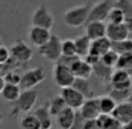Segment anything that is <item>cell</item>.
<instances>
[{
	"label": "cell",
	"mask_w": 132,
	"mask_h": 129,
	"mask_svg": "<svg viewBox=\"0 0 132 129\" xmlns=\"http://www.w3.org/2000/svg\"><path fill=\"white\" fill-rule=\"evenodd\" d=\"M91 7H92L91 3H85V4H81V6H75V7L68 9L63 16L64 23L68 27H74V29L82 27L88 21Z\"/></svg>",
	"instance_id": "1"
},
{
	"label": "cell",
	"mask_w": 132,
	"mask_h": 129,
	"mask_svg": "<svg viewBox=\"0 0 132 129\" xmlns=\"http://www.w3.org/2000/svg\"><path fill=\"white\" fill-rule=\"evenodd\" d=\"M36 102H37V91L33 89H23L16 102H13V111L12 115L16 116L21 112V114H29L31 109L34 108Z\"/></svg>",
	"instance_id": "2"
},
{
	"label": "cell",
	"mask_w": 132,
	"mask_h": 129,
	"mask_svg": "<svg viewBox=\"0 0 132 129\" xmlns=\"http://www.w3.org/2000/svg\"><path fill=\"white\" fill-rule=\"evenodd\" d=\"M61 43H63V40H60L58 36L51 34L50 40L47 41L44 46L38 47V54L43 55L44 58H47L48 61L57 63V61L61 58V55H63V51H61Z\"/></svg>",
	"instance_id": "3"
},
{
	"label": "cell",
	"mask_w": 132,
	"mask_h": 129,
	"mask_svg": "<svg viewBox=\"0 0 132 129\" xmlns=\"http://www.w3.org/2000/svg\"><path fill=\"white\" fill-rule=\"evenodd\" d=\"M53 80H54L57 87L67 88V87H72V84L75 81V75L72 72L71 67L57 63L53 68Z\"/></svg>",
	"instance_id": "4"
},
{
	"label": "cell",
	"mask_w": 132,
	"mask_h": 129,
	"mask_svg": "<svg viewBox=\"0 0 132 129\" xmlns=\"http://www.w3.org/2000/svg\"><path fill=\"white\" fill-rule=\"evenodd\" d=\"M44 80H46L44 70L41 67H36V68L27 70L26 72L21 74L20 87H21V89H33L37 85H40Z\"/></svg>",
	"instance_id": "5"
},
{
	"label": "cell",
	"mask_w": 132,
	"mask_h": 129,
	"mask_svg": "<svg viewBox=\"0 0 132 129\" xmlns=\"http://www.w3.org/2000/svg\"><path fill=\"white\" fill-rule=\"evenodd\" d=\"M31 24L37 27H43V29H48V30H51V27L54 26V16L51 14V12L44 3L40 4L34 10V13L31 16Z\"/></svg>",
	"instance_id": "6"
},
{
	"label": "cell",
	"mask_w": 132,
	"mask_h": 129,
	"mask_svg": "<svg viewBox=\"0 0 132 129\" xmlns=\"http://www.w3.org/2000/svg\"><path fill=\"white\" fill-rule=\"evenodd\" d=\"M112 7H114V0H101L98 3L92 4L87 23H91V21H104L105 19H108V14Z\"/></svg>",
	"instance_id": "7"
},
{
	"label": "cell",
	"mask_w": 132,
	"mask_h": 129,
	"mask_svg": "<svg viewBox=\"0 0 132 129\" xmlns=\"http://www.w3.org/2000/svg\"><path fill=\"white\" fill-rule=\"evenodd\" d=\"M60 95L64 98V101H65L67 106H70V108L72 109H80L81 106L84 105V102H85L87 98L84 97L82 94H81L78 89H75L74 87H67V88H61L60 91Z\"/></svg>",
	"instance_id": "8"
},
{
	"label": "cell",
	"mask_w": 132,
	"mask_h": 129,
	"mask_svg": "<svg viewBox=\"0 0 132 129\" xmlns=\"http://www.w3.org/2000/svg\"><path fill=\"white\" fill-rule=\"evenodd\" d=\"M12 57L16 58L20 64H27L33 58V50L30 46H27L23 40H16V43L10 47Z\"/></svg>",
	"instance_id": "9"
},
{
	"label": "cell",
	"mask_w": 132,
	"mask_h": 129,
	"mask_svg": "<svg viewBox=\"0 0 132 129\" xmlns=\"http://www.w3.org/2000/svg\"><path fill=\"white\" fill-rule=\"evenodd\" d=\"M109 85H111V88H118V89L132 88L131 74L126 70H121V68L114 70L111 80H109Z\"/></svg>",
	"instance_id": "10"
},
{
	"label": "cell",
	"mask_w": 132,
	"mask_h": 129,
	"mask_svg": "<svg viewBox=\"0 0 132 129\" xmlns=\"http://www.w3.org/2000/svg\"><path fill=\"white\" fill-rule=\"evenodd\" d=\"M129 36V31L123 23H108L106 24V37L112 41V43H118V41L126 40Z\"/></svg>",
	"instance_id": "11"
},
{
	"label": "cell",
	"mask_w": 132,
	"mask_h": 129,
	"mask_svg": "<svg viewBox=\"0 0 132 129\" xmlns=\"http://www.w3.org/2000/svg\"><path fill=\"white\" fill-rule=\"evenodd\" d=\"M51 37V33H50L48 29H43V27H37V26H31L29 31V40L33 46L38 47L44 46L47 41Z\"/></svg>",
	"instance_id": "12"
},
{
	"label": "cell",
	"mask_w": 132,
	"mask_h": 129,
	"mask_svg": "<svg viewBox=\"0 0 132 129\" xmlns=\"http://www.w3.org/2000/svg\"><path fill=\"white\" fill-rule=\"evenodd\" d=\"M80 112L82 114V116L85 118L87 121H89V119H97V118L101 115L98 97H94V98H89V99H85L84 105L80 108Z\"/></svg>",
	"instance_id": "13"
},
{
	"label": "cell",
	"mask_w": 132,
	"mask_h": 129,
	"mask_svg": "<svg viewBox=\"0 0 132 129\" xmlns=\"http://www.w3.org/2000/svg\"><path fill=\"white\" fill-rule=\"evenodd\" d=\"M112 116H114L118 122L122 123V125L131 122L132 121V104L129 102V101L118 104L115 111L112 112Z\"/></svg>",
	"instance_id": "14"
},
{
	"label": "cell",
	"mask_w": 132,
	"mask_h": 129,
	"mask_svg": "<svg viewBox=\"0 0 132 129\" xmlns=\"http://www.w3.org/2000/svg\"><path fill=\"white\" fill-rule=\"evenodd\" d=\"M75 109L67 106L65 109L60 112V114L55 116V122H57V126L60 129H71L72 125H74V119H75Z\"/></svg>",
	"instance_id": "15"
},
{
	"label": "cell",
	"mask_w": 132,
	"mask_h": 129,
	"mask_svg": "<svg viewBox=\"0 0 132 129\" xmlns=\"http://www.w3.org/2000/svg\"><path fill=\"white\" fill-rule=\"evenodd\" d=\"M71 70H72V72H74L75 78H87V80H89L91 75L94 74L92 65L87 63L84 58H78V60L71 65Z\"/></svg>",
	"instance_id": "16"
},
{
	"label": "cell",
	"mask_w": 132,
	"mask_h": 129,
	"mask_svg": "<svg viewBox=\"0 0 132 129\" xmlns=\"http://www.w3.org/2000/svg\"><path fill=\"white\" fill-rule=\"evenodd\" d=\"M85 34L91 38L92 41L98 40V38H102L106 36V26L104 21H91V23H87V30Z\"/></svg>",
	"instance_id": "17"
},
{
	"label": "cell",
	"mask_w": 132,
	"mask_h": 129,
	"mask_svg": "<svg viewBox=\"0 0 132 129\" xmlns=\"http://www.w3.org/2000/svg\"><path fill=\"white\" fill-rule=\"evenodd\" d=\"M34 115L37 116V119L40 121L43 129H51L53 128V115L48 109V104L41 105V106H38L37 109H34Z\"/></svg>",
	"instance_id": "18"
},
{
	"label": "cell",
	"mask_w": 132,
	"mask_h": 129,
	"mask_svg": "<svg viewBox=\"0 0 132 129\" xmlns=\"http://www.w3.org/2000/svg\"><path fill=\"white\" fill-rule=\"evenodd\" d=\"M109 50H112V41L109 40L108 37H102L98 38V40H94L91 44V54L98 55V57H102L105 53H108Z\"/></svg>",
	"instance_id": "19"
},
{
	"label": "cell",
	"mask_w": 132,
	"mask_h": 129,
	"mask_svg": "<svg viewBox=\"0 0 132 129\" xmlns=\"http://www.w3.org/2000/svg\"><path fill=\"white\" fill-rule=\"evenodd\" d=\"M91 44H92V40L87 34L78 36V37L75 38V47H77V55L78 57L85 58L87 55L89 54V51H91Z\"/></svg>",
	"instance_id": "20"
},
{
	"label": "cell",
	"mask_w": 132,
	"mask_h": 129,
	"mask_svg": "<svg viewBox=\"0 0 132 129\" xmlns=\"http://www.w3.org/2000/svg\"><path fill=\"white\" fill-rule=\"evenodd\" d=\"M72 87H74L75 89H78V91H80L81 94H82L84 97L87 98V99H89V98H94V97H95L94 89H92L91 84H89V81L87 80V78H75V81H74V84H72Z\"/></svg>",
	"instance_id": "21"
},
{
	"label": "cell",
	"mask_w": 132,
	"mask_h": 129,
	"mask_svg": "<svg viewBox=\"0 0 132 129\" xmlns=\"http://www.w3.org/2000/svg\"><path fill=\"white\" fill-rule=\"evenodd\" d=\"M21 87L20 85H14V84H6L2 91V97L7 101V102H16L19 99L21 94Z\"/></svg>",
	"instance_id": "22"
},
{
	"label": "cell",
	"mask_w": 132,
	"mask_h": 129,
	"mask_svg": "<svg viewBox=\"0 0 132 129\" xmlns=\"http://www.w3.org/2000/svg\"><path fill=\"white\" fill-rule=\"evenodd\" d=\"M98 102H100V111L101 114L105 115H112V112L117 108V101L114 99L109 95H102V97H98Z\"/></svg>",
	"instance_id": "23"
},
{
	"label": "cell",
	"mask_w": 132,
	"mask_h": 129,
	"mask_svg": "<svg viewBox=\"0 0 132 129\" xmlns=\"http://www.w3.org/2000/svg\"><path fill=\"white\" fill-rule=\"evenodd\" d=\"M47 104H48V109H50V112H51V115L54 118L57 116L63 109L67 108V104H65V101H64V98L61 97V95H54V97H51Z\"/></svg>",
	"instance_id": "24"
},
{
	"label": "cell",
	"mask_w": 132,
	"mask_h": 129,
	"mask_svg": "<svg viewBox=\"0 0 132 129\" xmlns=\"http://www.w3.org/2000/svg\"><path fill=\"white\" fill-rule=\"evenodd\" d=\"M92 70H94V75H97V77L100 78V80H102V81H109L111 80L112 72H114L112 67L105 65L102 61L94 64V65H92Z\"/></svg>",
	"instance_id": "25"
},
{
	"label": "cell",
	"mask_w": 132,
	"mask_h": 129,
	"mask_svg": "<svg viewBox=\"0 0 132 129\" xmlns=\"http://www.w3.org/2000/svg\"><path fill=\"white\" fill-rule=\"evenodd\" d=\"M20 126L23 129H43L41 128L40 121L37 119V116L34 115V112L24 114L23 118L20 119Z\"/></svg>",
	"instance_id": "26"
},
{
	"label": "cell",
	"mask_w": 132,
	"mask_h": 129,
	"mask_svg": "<svg viewBox=\"0 0 132 129\" xmlns=\"http://www.w3.org/2000/svg\"><path fill=\"white\" fill-rule=\"evenodd\" d=\"M131 91L132 88H126V89H118V88H111L108 92L109 97H112L117 104H121V102H126L131 97Z\"/></svg>",
	"instance_id": "27"
},
{
	"label": "cell",
	"mask_w": 132,
	"mask_h": 129,
	"mask_svg": "<svg viewBox=\"0 0 132 129\" xmlns=\"http://www.w3.org/2000/svg\"><path fill=\"white\" fill-rule=\"evenodd\" d=\"M112 50H115L118 54H132V38L128 37L126 40L112 43Z\"/></svg>",
	"instance_id": "28"
},
{
	"label": "cell",
	"mask_w": 132,
	"mask_h": 129,
	"mask_svg": "<svg viewBox=\"0 0 132 129\" xmlns=\"http://www.w3.org/2000/svg\"><path fill=\"white\" fill-rule=\"evenodd\" d=\"M115 68H121V70H126L131 74L132 72V54H119L118 63Z\"/></svg>",
	"instance_id": "29"
},
{
	"label": "cell",
	"mask_w": 132,
	"mask_h": 129,
	"mask_svg": "<svg viewBox=\"0 0 132 129\" xmlns=\"http://www.w3.org/2000/svg\"><path fill=\"white\" fill-rule=\"evenodd\" d=\"M61 51H63V55H68V57L77 55V47H75V40H71V38L63 40V43H61Z\"/></svg>",
	"instance_id": "30"
},
{
	"label": "cell",
	"mask_w": 132,
	"mask_h": 129,
	"mask_svg": "<svg viewBox=\"0 0 132 129\" xmlns=\"http://www.w3.org/2000/svg\"><path fill=\"white\" fill-rule=\"evenodd\" d=\"M125 17H126L125 13H123L119 7L114 6L111 9V12H109V14H108V21H109V23L119 24V23H123V21H125Z\"/></svg>",
	"instance_id": "31"
},
{
	"label": "cell",
	"mask_w": 132,
	"mask_h": 129,
	"mask_svg": "<svg viewBox=\"0 0 132 129\" xmlns=\"http://www.w3.org/2000/svg\"><path fill=\"white\" fill-rule=\"evenodd\" d=\"M118 58H119V54H118L115 50H109L108 53H105V54L101 57V61H102L105 65L108 67H117V63H118Z\"/></svg>",
	"instance_id": "32"
},
{
	"label": "cell",
	"mask_w": 132,
	"mask_h": 129,
	"mask_svg": "<svg viewBox=\"0 0 132 129\" xmlns=\"http://www.w3.org/2000/svg\"><path fill=\"white\" fill-rule=\"evenodd\" d=\"M21 65H23V64H20L17 60H16V58L10 57V60L7 61V63H4V64H3V68H2V74H0V75H6L7 72H10V71H16V70H19Z\"/></svg>",
	"instance_id": "33"
},
{
	"label": "cell",
	"mask_w": 132,
	"mask_h": 129,
	"mask_svg": "<svg viewBox=\"0 0 132 129\" xmlns=\"http://www.w3.org/2000/svg\"><path fill=\"white\" fill-rule=\"evenodd\" d=\"M3 77H4L6 84H14V85H20V82H21V74L19 72V70L7 72L6 75H3Z\"/></svg>",
	"instance_id": "34"
},
{
	"label": "cell",
	"mask_w": 132,
	"mask_h": 129,
	"mask_svg": "<svg viewBox=\"0 0 132 129\" xmlns=\"http://www.w3.org/2000/svg\"><path fill=\"white\" fill-rule=\"evenodd\" d=\"M97 122H98V125L101 126V129H106L109 125H112V123L115 122V118L112 116V115H105V114H101L100 116L97 118Z\"/></svg>",
	"instance_id": "35"
},
{
	"label": "cell",
	"mask_w": 132,
	"mask_h": 129,
	"mask_svg": "<svg viewBox=\"0 0 132 129\" xmlns=\"http://www.w3.org/2000/svg\"><path fill=\"white\" fill-rule=\"evenodd\" d=\"M114 6L119 7L125 13V16H132V0H117Z\"/></svg>",
	"instance_id": "36"
},
{
	"label": "cell",
	"mask_w": 132,
	"mask_h": 129,
	"mask_svg": "<svg viewBox=\"0 0 132 129\" xmlns=\"http://www.w3.org/2000/svg\"><path fill=\"white\" fill-rule=\"evenodd\" d=\"M87 119L82 116V114L80 112V109H77L75 112V119H74V125H72L71 129H84V125H85Z\"/></svg>",
	"instance_id": "37"
},
{
	"label": "cell",
	"mask_w": 132,
	"mask_h": 129,
	"mask_svg": "<svg viewBox=\"0 0 132 129\" xmlns=\"http://www.w3.org/2000/svg\"><path fill=\"white\" fill-rule=\"evenodd\" d=\"M10 57H12L10 48H7V47H4V46L0 47V64L7 63V61L10 60Z\"/></svg>",
	"instance_id": "38"
},
{
	"label": "cell",
	"mask_w": 132,
	"mask_h": 129,
	"mask_svg": "<svg viewBox=\"0 0 132 129\" xmlns=\"http://www.w3.org/2000/svg\"><path fill=\"white\" fill-rule=\"evenodd\" d=\"M78 58H81V57H78V55H72V57H68V55H61V58L57 61V63H60V64H64V65L71 67L72 64H74L75 61L78 60Z\"/></svg>",
	"instance_id": "39"
},
{
	"label": "cell",
	"mask_w": 132,
	"mask_h": 129,
	"mask_svg": "<svg viewBox=\"0 0 132 129\" xmlns=\"http://www.w3.org/2000/svg\"><path fill=\"white\" fill-rule=\"evenodd\" d=\"M84 129H101V126L98 125L97 119H89V121H87V122H85Z\"/></svg>",
	"instance_id": "40"
},
{
	"label": "cell",
	"mask_w": 132,
	"mask_h": 129,
	"mask_svg": "<svg viewBox=\"0 0 132 129\" xmlns=\"http://www.w3.org/2000/svg\"><path fill=\"white\" fill-rule=\"evenodd\" d=\"M84 60H85L88 64L94 65V64H97V63H100V61H101V57H98V55H94V54H91V53H89V54L87 55L85 58H84Z\"/></svg>",
	"instance_id": "41"
},
{
	"label": "cell",
	"mask_w": 132,
	"mask_h": 129,
	"mask_svg": "<svg viewBox=\"0 0 132 129\" xmlns=\"http://www.w3.org/2000/svg\"><path fill=\"white\" fill-rule=\"evenodd\" d=\"M123 24L126 26L128 31L132 33V16H126V17H125V21H123Z\"/></svg>",
	"instance_id": "42"
},
{
	"label": "cell",
	"mask_w": 132,
	"mask_h": 129,
	"mask_svg": "<svg viewBox=\"0 0 132 129\" xmlns=\"http://www.w3.org/2000/svg\"><path fill=\"white\" fill-rule=\"evenodd\" d=\"M106 129H123V125H122L121 122H118L117 119H115V122L112 123V125H109Z\"/></svg>",
	"instance_id": "43"
},
{
	"label": "cell",
	"mask_w": 132,
	"mask_h": 129,
	"mask_svg": "<svg viewBox=\"0 0 132 129\" xmlns=\"http://www.w3.org/2000/svg\"><path fill=\"white\" fill-rule=\"evenodd\" d=\"M4 85H6V81H4V77H3V75H0V94H2V91H3Z\"/></svg>",
	"instance_id": "44"
},
{
	"label": "cell",
	"mask_w": 132,
	"mask_h": 129,
	"mask_svg": "<svg viewBox=\"0 0 132 129\" xmlns=\"http://www.w3.org/2000/svg\"><path fill=\"white\" fill-rule=\"evenodd\" d=\"M123 129H132V121L128 123H125V125H123Z\"/></svg>",
	"instance_id": "45"
},
{
	"label": "cell",
	"mask_w": 132,
	"mask_h": 129,
	"mask_svg": "<svg viewBox=\"0 0 132 129\" xmlns=\"http://www.w3.org/2000/svg\"><path fill=\"white\" fill-rule=\"evenodd\" d=\"M128 101H129V102L132 104V91H131V97H129V99H128Z\"/></svg>",
	"instance_id": "46"
},
{
	"label": "cell",
	"mask_w": 132,
	"mask_h": 129,
	"mask_svg": "<svg viewBox=\"0 0 132 129\" xmlns=\"http://www.w3.org/2000/svg\"><path fill=\"white\" fill-rule=\"evenodd\" d=\"M2 121H3V115L0 114V123H2Z\"/></svg>",
	"instance_id": "47"
},
{
	"label": "cell",
	"mask_w": 132,
	"mask_h": 129,
	"mask_svg": "<svg viewBox=\"0 0 132 129\" xmlns=\"http://www.w3.org/2000/svg\"><path fill=\"white\" fill-rule=\"evenodd\" d=\"M2 68H3V64H0V74H2Z\"/></svg>",
	"instance_id": "48"
},
{
	"label": "cell",
	"mask_w": 132,
	"mask_h": 129,
	"mask_svg": "<svg viewBox=\"0 0 132 129\" xmlns=\"http://www.w3.org/2000/svg\"><path fill=\"white\" fill-rule=\"evenodd\" d=\"M3 46V41H2V38H0V47Z\"/></svg>",
	"instance_id": "49"
},
{
	"label": "cell",
	"mask_w": 132,
	"mask_h": 129,
	"mask_svg": "<svg viewBox=\"0 0 132 129\" xmlns=\"http://www.w3.org/2000/svg\"><path fill=\"white\" fill-rule=\"evenodd\" d=\"M131 81H132V72H131Z\"/></svg>",
	"instance_id": "50"
},
{
	"label": "cell",
	"mask_w": 132,
	"mask_h": 129,
	"mask_svg": "<svg viewBox=\"0 0 132 129\" xmlns=\"http://www.w3.org/2000/svg\"><path fill=\"white\" fill-rule=\"evenodd\" d=\"M51 129H55V128H51Z\"/></svg>",
	"instance_id": "51"
}]
</instances>
